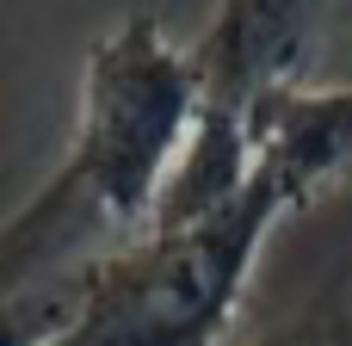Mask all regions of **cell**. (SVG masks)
Segmentation results:
<instances>
[{"instance_id": "obj_1", "label": "cell", "mask_w": 352, "mask_h": 346, "mask_svg": "<svg viewBox=\"0 0 352 346\" xmlns=\"http://www.w3.org/2000/svg\"><path fill=\"white\" fill-rule=\"evenodd\" d=\"M198 111L204 87L192 50L173 43L155 12H124L80 62L68 155L0 223V310L142 235Z\"/></svg>"}, {"instance_id": "obj_4", "label": "cell", "mask_w": 352, "mask_h": 346, "mask_svg": "<svg viewBox=\"0 0 352 346\" xmlns=\"http://www.w3.org/2000/svg\"><path fill=\"white\" fill-rule=\"evenodd\" d=\"M254 161L291 192L297 210H309L322 192L352 180V87H272L248 111Z\"/></svg>"}, {"instance_id": "obj_3", "label": "cell", "mask_w": 352, "mask_h": 346, "mask_svg": "<svg viewBox=\"0 0 352 346\" xmlns=\"http://www.w3.org/2000/svg\"><path fill=\"white\" fill-rule=\"evenodd\" d=\"M328 12L334 0H217L198 43H186L204 105L248 118L272 87H297L316 62Z\"/></svg>"}, {"instance_id": "obj_5", "label": "cell", "mask_w": 352, "mask_h": 346, "mask_svg": "<svg viewBox=\"0 0 352 346\" xmlns=\"http://www.w3.org/2000/svg\"><path fill=\"white\" fill-rule=\"evenodd\" d=\"M235 346H352V291L346 279H328L297 316H285V322H272V328H260V334H248V340Z\"/></svg>"}, {"instance_id": "obj_2", "label": "cell", "mask_w": 352, "mask_h": 346, "mask_svg": "<svg viewBox=\"0 0 352 346\" xmlns=\"http://www.w3.org/2000/svg\"><path fill=\"white\" fill-rule=\"evenodd\" d=\"M285 217H297L291 192L254 161V180L223 210L142 229L74 279L0 310V346H235L254 266Z\"/></svg>"}]
</instances>
